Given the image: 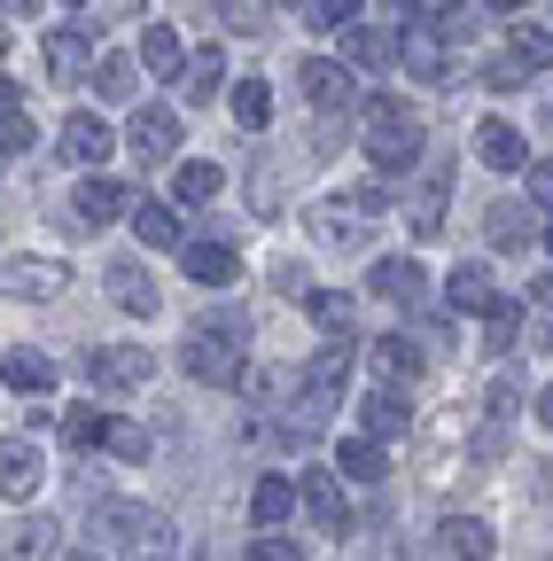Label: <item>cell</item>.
I'll use <instances>...</instances> for the list:
<instances>
[{"label": "cell", "mask_w": 553, "mask_h": 561, "mask_svg": "<svg viewBox=\"0 0 553 561\" xmlns=\"http://www.w3.org/2000/svg\"><path fill=\"white\" fill-rule=\"evenodd\" d=\"M343 62H352V70H390L398 47H390V32H375V24H343Z\"/></svg>", "instance_id": "obj_23"}, {"label": "cell", "mask_w": 553, "mask_h": 561, "mask_svg": "<svg viewBox=\"0 0 553 561\" xmlns=\"http://www.w3.org/2000/svg\"><path fill=\"white\" fill-rule=\"evenodd\" d=\"M55 430H62V445H71V453H94V445L110 437V413H94V405H71V413H55Z\"/></svg>", "instance_id": "obj_30"}, {"label": "cell", "mask_w": 553, "mask_h": 561, "mask_svg": "<svg viewBox=\"0 0 553 561\" xmlns=\"http://www.w3.org/2000/svg\"><path fill=\"white\" fill-rule=\"evenodd\" d=\"M273 289H289V297H304V289H312V273H304V265L289 257V265H273Z\"/></svg>", "instance_id": "obj_45"}, {"label": "cell", "mask_w": 553, "mask_h": 561, "mask_svg": "<svg viewBox=\"0 0 553 561\" xmlns=\"http://www.w3.org/2000/svg\"><path fill=\"white\" fill-rule=\"evenodd\" d=\"M94 546L110 561H172V523L141 500H94Z\"/></svg>", "instance_id": "obj_1"}, {"label": "cell", "mask_w": 553, "mask_h": 561, "mask_svg": "<svg viewBox=\"0 0 553 561\" xmlns=\"http://www.w3.org/2000/svg\"><path fill=\"white\" fill-rule=\"evenodd\" d=\"M141 70H157V79H180V70H187V47H180L172 24H149L141 32Z\"/></svg>", "instance_id": "obj_25"}, {"label": "cell", "mask_w": 553, "mask_h": 561, "mask_svg": "<svg viewBox=\"0 0 553 561\" xmlns=\"http://www.w3.org/2000/svg\"><path fill=\"white\" fill-rule=\"evenodd\" d=\"M530 227H538V219H530L522 203H492V210H483V234H492L499 250H522V242H530Z\"/></svg>", "instance_id": "obj_31"}, {"label": "cell", "mask_w": 553, "mask_h": 561, "mask_svg": "<svg viewBox=\"0 0 553 561\" xmlns=\"http://www.w3.org/2000/svg\"><path fill=\"white\" fill-rule=\"evenodd\" d=\"M304 305H312V320H320L327 335H352V297H335V289H304Z\"/></svg>", "instance_id": "obj_35"}, {"label": "cell", "mask_w": 553, "mask_h": 561, "mask_svg": "<svg viewBox=\"0 0 553 561\" xmlns=\"http://www.w3.org/2000/svg\"><path fill=\"white\" fill-rule=\"evenodd\" d=\"M133 234H141L149 250H180V242H187L180 203H157V195H149V203H133Z\"/></svg>", "instance_id": "obj_15"}, {"label": "cell", "mask_w": 553, "mask_h": 561, "mask_svg": "<svg viewBox=\"0 0 553 561\" xmlns=\"http://www.w3.org/2000/svg\"><path fill=\"white\" fill-rule=\"evenodd\" d=\"M87 55H94V39H87L79 24L47 32V70H55V79H79V70H87Z\"/></svg>", "instance_id": "obj_28"}, {"label": "cell", "mask_w": 553, "mask_h": 561, "mask_svg": "<svg viewBox=\"0 0 553 561\" xmlns=\"http://www.w3.org/2000/svg\"><path fill=\"white\" fill-rule=\"evenodd\" d=\"M367 157L382 172H413L422 164V117L405 102H390V94H367Z\"/></svg>", "instance_id": "obj_3"}, {"label": "cell", "mask_w": 553, "mask_h": 561, "mask_svg": "<svg viewBox=\"0 0 553 561\" xmlns=\"http://www.w3.org/2000/svg\"><path fill=\"white\" fill-rule=\"evenodd\" d=\"M367 289L413 312V305H422V289H429V273L413 265V257H375V273H367Z\"/></svg>", "instance_id": "obj_11"}, {"label": "cell", "mask_w": 553, "mask_h": 561, "mask_svg": "<svg viewBox=\"0 0 553 561\" xmlns=\"http://www.w3.org/2000/svg\"><path fill=\"white\" fill-rule=\"evenodd\" d=\"M304 507H312V523L335 530V538L352 530V500H343V483H335V476H304Z\"/></svg>", "instance_id": "obj_20"}, {"label": "cell", "mask_w": 553, "mask_h": 561, "mask_svg": "<svg viewBox=\"0 0 553 561\" xmlns=\"http://www.w3.org/2000/svg\"><path fill=\"white\" fill-rule=\"evenodd\" d=\"M234 117H242L250 133H265V125H273V87H265V79H242V87H234Z\"/></svg>", "instance_id": "obj_34"}, {"label": "cell", "mask_w": 553, "mask_h": 561, "mask_svg": "<svg viewBox=\"0 0 553 561\" xmlns=\"http://www.w3.org/2000/svg\"><path fill=\"white\" fill-rule=\"evenodd\" d=\"M437 538H445V553H452V561H492V546H499V538H492V523H475V515H445V523H437Z\"/></svg>", "instance_id": "obj_18"}, {"label": "cell", "mask_w": 553, "mask_h": 561, "mask_svg": "<svg viewBox=\"0 0 553 561\" xmlns=\"http://www.w3.org/2000/svg\"><path fill=\"white\" fill-rule=\"evenodd\" d=\"M515 413H522V382L499 375V382H492V421H515Z\"/></svg>", "instance_id": "obj_43"}, {"label": "cell", "mask_w": 553, "mask_h": 561, "mask_svg": "<svg viewBox=\"0 0 553 561\" xmlns=\"http://www.w3.org/2000/svg\"><path fill=\"white\" fill-rule=\"evenodd\" d=\"M219 70H227V62H219V47H211V55H195V62L180 70V87H187V102H211V94H219Z\"/></svg>", "instance_id": "obj_36"}, {"label": "cell", "mask_w": 553, "mask_h": 561, "mask_svg": "<svg viewBox=\"0 0 553 561\" xmlns=\"http://www.w3.org/2000/svg\"><path fill=\"white\" fill-rule=\"evenodd\" d=\"M24 94H16V79H0V110H16Z\"/></svg>", "instance_id": "obj_50"}, {"label": "cell", "mask_w": 553, "mask_h": 561, "mask_svg": "<svg viewBox=\"0 0 553 561\" xmlns=\"http://www.w3.org/2000/svg\"><path fill=\"white\" fill-rule=\"evenodd\" d=\"M62 157H71V164H102V157H110V125H102L94 110L62 117Z\"/></svg>", "instance_id": "obj_19"}, {"label": "cell", "mask_w": 553, "mask_h": 561, "mask_svg": "<svg viewBox=\"0 0 553 561\" xmlns=\"http://www.w3.org/2000/svg\"><path fill=\"white\" fill-rule=\"evenodd\" d=\"M0 55H9V39H0Z\"/></svg>", "instance_id": "obj_55"}, {"label": "cell", "mask_w": 553, "mask_h": 561, "mask_svg": "<svg viewBox=\"0 0 553 561\" xmlns=\"http://www.w3.org/2000/svg\"><path fill=\"white\" fill-rule=\"evenodd\" d=\"M335 476L375 483V476H382V437H367V430H359V437H343V445H335Z\"/></svg>", "instance_id": "obj_27"}, {"label": "cell", "mask_w": 553, "mask_h": 561, "mask_svg": "<svg viewBox=\"0 0 553 561\" xmlns=\"http://www.w3.org/2000/svg\"><path fill=\"white\" fill-rule=\"evenodd\" d=\"M39 483H47V453L32 437H9L0 445V500H32Z\"/></svg>", "instance_id": "obj_9"}, {"label": "cell", "mask_w": 553, "mask_h": 561, "mask_svg": "<svg viewBox=\"0 0 553 561\" xmlns=\"http://www.w3.org/2000/svg\"><path fill=\"white\" fill-rule=\"evenodd\" d=\"M133 70H141L133 55H102V62H94V87H102L110 102H125V94H133Z\"/></svg>", "instance_id": "obj_38"}, {"label": "cell", "mask_w": 553, "mask_h": 561, "mask_svg": "<svg viewBox=\"0 0 553 561\" xmlns=\"http://www.w3.org/2000/svg\"><path fill=\"white\" fill-rule=\"evenodd\" d=\"M297 87L312 94V110H320V117L359 110V102H367V94H359V79H352V62H335V55H312V62L297 70Z\"/></svg>", "instance_id": "obj_6"}, {"label": "cell", "mask_w": 553, "mask_h": 561, "mask_svg": "<svg viewBox=\"0 0 553 561\" xmlns=\"http://www.w3.org/2000/svg\"><path fill=\"white\" fill-rule=\"evenodd\" d=\"M55 515H24L16 530H9V546H0V561H55Z\"/></svg>", "instance_id": "obj_21"}, {"label": "cell", "mask_w": 553, "mask_h": 561, "mask_svg": "<svg viewBox=\"0 0 553 561\" xmlns=\"http://www.w3.org/2000/svg\"><path fill=\"white\" fill-rule=\"evenodd\" d=\"M398 55H405L413 79H445V62H452V47H445L429 24H422V32H405V47H398Z\"/></svg>", "instance_id": "obj_29"}, {"label": "cell", "mask_w": 553, "mask_h": 561, "mask_svg": "<svg viewBox=\"0 0 553 561\" xmlns=\"http://www.w3.org/2000/svg\"><path fill=\"white\" fill-rule=\"evenodd\" d=\"M359 430H367V437H382V445L413 430V405H405V390H398V382H390V390H367V405H359Z\"/></svg>", "instance_id": "obj_12"}, {"label": "cell", "mask_w": 553, "mask_h": 561, "mask_svg": "<svg viewBox=\"0 0 553 561\" xmlns=\"http://www.w3.org/2000/svg\"><path fill=\"white\" fill-rule=\"evenodd\" d=\"M180 257H187V273L203 280V289H227V280L242 273V257H234V242H180Z\"/></svg>", "instance_id": "obj_16"}, {"label": "cell", "mask_w": 553, "mask_h": 561, "mask_svg": "<svg viewBox=\"0 0 553 561\" xmlns=\"http://www.w3.org/2000/svg\"><path fill=\"white\" fill-rule=\"evenodd\" d=\"M530 297H538V305H553V273H538V280H530Z\"/></svg>", "instance_id": "obj_47"}, {"label": "cell", "mask_w": 553, "mask_h": 561, "mask_svg": "<svg viewBox=\"0 0 553 561\" xmlns=\"http://www.w3.org/2000/svg\"><path fill=\"white\" fill-rule=\"evenodd\" d=\"M483 9H499V16H515V9H530V0H483Z\"/></svg>", "instance_id": "obj_52"}, {"label": "cell", "mask_w": 553, "mask_h": 561, "mask_svg": "<svg viewBox=\"0 0 553 561\" xmlns=\"http://www.w3.org/2000/svg\"><path fill=\"white\" fill-rule=\"evenodd\" d=\"M312 9V24L320 32H343V24H359V0H304Z\"/></svg>", "instance_id": "obj_42"}, {"label": "cell", "mask_w": 553, "mask_h": 561, "mask_svg": "<svg viewBox=\"0 0 553 561\" xmlns=\"http://www.w3.org/2000/svg\"><path fill=\"white\" fill-rule=\"evenodd\" d=\"M445 297H452V312H492V297H499V280L483 273V265H452V280H445Z\"/></svg>", "instance_id": "obj_24"}, {"label": "cell", "mask_w": 553, "mask_h": 561, "mask_svg": "<svg viewBox=\"0 0 553 561\" xmlns=\"http://www.w3.org/2000/svg\"><path fill=\"white\" fill-rule=\"evenodd\" d=\"M125 140H133V157H149V164L172 157V149H180V110H157V102H149V110H133Z\"/></svg>", "instance_id": "obj_10"}, {"label": "cell", "mask_w": 553, "mask_h": 561, "mask_svg": "<svg viewBox=\"0 0 553 561\" xmlns=\"http://www.w3.org/2000/svg\"><path fill=\"white\" fill-rule=\"evenodd\" d=\"M289 9H304V0H289Z\"/></svg>", "instance_id": "obj_54"}, {"label": "cell", "mask_w": 553, "mask_h": 561, "mask_svg": "<svg viewBox=\"0 0 553 561\" xmlns=\"http://www.w3.org/2000/svg\"><path fill=\"white\" fill-rule=\"evenodd\" d=\"M102 445H110L117 460H149V445H157V437L141 430V421H110V437H102Z\"/></svg>", "instance_id": "obj_40"}, {"label": "cell", "mask_w": 553, "mask_h": 561, "mask_svg": "<svg viewBox=\"0 0 553 561\" xmlns=\"http://www.w3.org/2000/svg\"><path fill=\"white\" fill-rule=\"evenodd\" d=\"M475 157L492 164V172H522V164H530V149H522V133H515L507 117H483V125H475Z\"/></svg>", "instance_id": "obj_14"}, {"label": "cell", "mask_w": 553, "mask_h": 561, "mask_svg": "<svg viewBox=\"0 0 553 561\" xmlns=\"http://www.w3.org/2000/svg\"><path fill=\"white\" fill-rule=\"evenodd\" d=\"M483 335H492V351H515V335H522V305L492 297V312H483Z\"/></svg>", "instance_id": "obj_37"}, {"label": "cell", "mask_w": 553, "mask_h": 561, "mask_svg": "<svg viewBox=\"0 0 553 561\" xmlns=\"http://www.w3.org/2000/svg\"><path fill=\"white\" fill-rule=\"evenodd\" d=\"M507 62H515V70H545V62H553V32H538V24L507 32Z\"/></svg>", "instance_id": "obj_33"}, {"label": "cell", "mask_w": 553, "mask_h": 561, "mask_svg": "<svg viewBox=\"0 0 553 561\" xmlns=\"http://www.w3.org/2000/svg\"><path fill=\"white\" fill-rule=\"evenodd\" d=\"M250 561H304V553H297V546H289L281 530H265V538L250 546Z\"/></svg>", "instance_id": "obj_44"}, {"label": "cell", "mask_w": 553, "mask_h": 561, "mask_svg": "<svg viewBox=\"0 0 553 561\" xmlns=\"http://www.w3.org/2000/svg\"><path fill=\"white\" fill-rule=\"evenodd\" d=\"M79 375H87L94 390H141V382L157 375V351H141V343H102V351H87V359H79Z\"/></svg>", "instance_id": "obj_4"}, {"label": "cell", "mask_w": 553, "mask_h": 561, "mask_svg": "<svg viewBox=\"0 0 553 561\" xmlns=\"http://www.w3.org/2000/svg\"><path fill=\"white\" fill-rule=\"evenodd\" d=\"M0 289L24 297V305H47V297L71 289V265H62V257H9V265H0Z\"/></svg>", "instance_id": "obj_7"}, {"label": "cell", "mask_w": 553, "mask_h": 561, "mask_svg": "<svg viewBox=\"0 0 553 561\" xmlns=\"http://www.w3.org/2000/svg\"><path fill=\"white\" fill-rule=\"evenodd\" d=\"M538 421H545V430H553V390H538Z\"/></svg>", "instance_id": "obj_51"}, {"label": "cell", "mask_w": 553, "mask_h": 561, "mask_svg": "<svg viewBox=\"0 0 553 561\" xmlns=\"http://www.w3.org/2000/svg\"><path fill=\"white\" fill-rule=\"evenodd\" d=\"M110 297H117V312H133V320H149V312H157V289H149V273H141V265H110Z\"/></svg>", "instance_id": "obj_26"}, {"label": "cell", "mask_w": 553, "mask_h": 561, "mask_svg": "<svg viewBox=\"0 0 553 561\" xmlns=\"http://www.w3.org/2000/svg\"><path fill=\"white\" fill-rule=\"evenodd\" d=\"M180 367L211 390H234L242 382V312H203L180 343Z\"/></svg>", "instance_id": "obj_2"}, {"label": "cell", "mask_w": 553, "mask_h": 561, "mask_svg": "<svg viewBox=\"0 0 553 561\" xmlns=\"http://www.w3.org/2000/svg\"><path fill=\"white\" fill-rule=\"evenodd\" d=\"M530 195H538V203H553V164H530Z\"/></svg>", "instance_id": "obj_46"}, {"label": "cell", "mask_w": 553, "mask_h": 561, "mask_svg": "<svg viewBox=\"0 0 553 561\" xmlns=\"http://www.w3.org/2000/svg\"><path fill=\"white\" fill-rule=\"evenodd\" d=\"M375 367H382L390 382H413V375H422V343H405V335H382V343H375Z\"/></svg>", "instance_id": "obj_32"}, {"label": "cell", "mask_w": 553, "mask_h": 561, "mask_svg": "<svg viewBox=\"0 0 553 561\" xmlns=\"http://www.w3.org/2000/svg\"><path fill=\"white\" fill-rule=\"evenodd\" d=\"M39 9V0H0V16H32Z\"/></svg>", "instance_id": "obj_49"}, {"label": "cell", "mask_w": 553, "mask_h": 561, "mask_svg": "<svg viewBox=\"0 0 553 561\" xmlns=\"http://www.w3.org/2000/svg\"><path fill=\"white\" fill-rule=\"evenodd\" d=\"M71 210H79L87 227H110V219H125V210H133V195H125L117 180H94V172H87V180L71 187Z\"/></svg>", "instance_id": "obj_13"}, {"label": "cell", "mask_w": 553, "mask_h": 561, "mask_svg": "<svg viewBox=\"0 0 553 561\" xmlns=\"http://www.w3.org/2000/svg\"><path fill=\"white\" fill-rule=\"evenodd\" d=\"M297 515V483L289 476H257V491H250V523L257 530H281Z\"/></svg>", "instance_id": "obj_17"}, {"label": "cell", "mask_w": 553, "mask_h": 561, "mask_svg": "<svg viewBox=\"0 0 553 561\" xmlns=\"http://www.w3.org/2000/svg\"><path fill=\"white\" fill-rule=\"evenodd\" d=\"M32 140H39V133H32L24 110H0V157H32Z\"/></svg>", "instance_id": "obj_41"}, {"label": "cell", "mask_w": 553, "mask_h": 561, "mask_svg": "<svg viewBox=\"0 0 553 561\" xmlns=\"http://www.w3.org/2000/svg\"><path fill=\"white\" fill-rule=\"evenodd\" d=\"M62 561H110L102 546H71V553H62Z\"/></svg>", "instance_id": "obj_48"}, {"label": "cell", "mask_w": 553, "mask_h": 561, "mask_svg": "<svg viewBox=\"0 0 553 561\" xmlns=\"http://www.w3.org/2000/svg\"><path fill=\"white\" fill-rule=\"evenodd\" d=\"M445 203H452V164H422V187H413V210H405L413 242H437L445 234Z\"/></svg>", "instance_id": "obj_8"}, {"label": "cell", "mask_w": 553, "mask_h": 561, "mask_svg": "<svg viewBox=\"0 0 553 561\" xmlns=\"http://www.w3.org/2000/svg\"><path fill=\"white\" fill-rule=\"evenodd\" d=\"M375 210H382V187H359V195H335V203H320V242H335V250H359V242L375 234Z\"/></svg>", "instance_id": "obj_5"}, {"label": "cell", "mask_w": 553, "mask_h": 561, "mask_svg": "<svg viewBox=\"0 0 553 561\" xmlns=\"http://www.w3.org/2000/svg\"><path fill=\"white\" fill-rule=\"evenodd\" d=\"M0 382H9L16 398H47L55 390V359H39V351H9V359H0Z\"/></svg>", "instance_id": "obj_22"}, {"label": "cell", "mask_w": 553, "mask_h": 561, "mask_svg": "<svg viewBox=\"0 0 553 561\" xmlns=\"http://www.w3.org/2000/svg\"><path fill=\"white\" fill-rule=\"evenodd\" d=\"M538 234H545V250H553V227H538Z\"/></svg>", "instance_id": "obj_53"}, {"label": "cell", "mask_w": 553, "mask_h": 561, "mask_svg": "<svg viewBox=\"0 0 553 561\" xmlns=\"http://www.w3.org/2000/svg\"><path fill=\"white\" fill-rule=\"evenodd\" d=\"M172 195H180V203H211V195H219V164H180Z\"/></svg>", "instance_id": "obj_39"}]
</instances>
